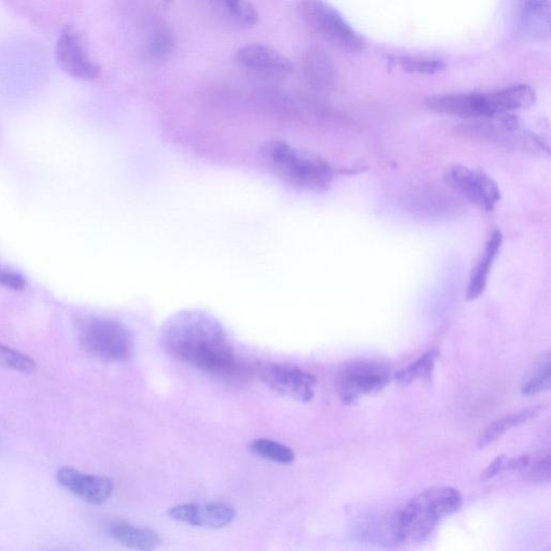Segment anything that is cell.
I'll return each instance as SVG.
<instances>
[{"mask_svg":"<svg viewBox=\"0 0 551 551\" xmlns=\"http://www.w3.org/2000/svg\"><path fill=\"white\" fill-rule=\"evenodd\" d=\"M505 461L506 457L504 455H501L498 458L494 459L484 473L485 478L490 479L502 472Z\"/></svg>","mask_w":551,"mask_h":551,"instance_id":"cell-30","label":"cell"},{"mask_svg":"<svg viewBox=\"0 0 551 551\" xmlns=\"http://www.w3.org/2000/svg\"><path fill=\"white\" fill-rule=\"evenodd\" d=\"M519 32L531 39L545 40L550 34V0H519Z\"/></svg>","mask_w":551,"mask_h":551,"instance_id":"cell-15","label":"cell"},{"mask_svg":"<svg viewBox=\"0 0 551 551\" xmlns=\"http://www.w3.org/2000/svg\"><path fill=\"white\" fill-rule=\"evenodd\" d=\"M461 493L451 487H433L407 502L392 517L390 531L395 543L416 544L429 538L440 522L462 506Z\"/></svg>","mask_w":551,"mask_h":551,"instance_id":"cell-2","label":"cell"},{"mask_svg":"<svg viewBox=\"0 0 551 551\" xmlns=\"http://www.w3.org/2000/svg\"><path fill=\"white\" fill-rule=\"evenodd\" d=\"M443 179L448 188L487 213L501 201L498 183L479 169L451 164L445 169Z\"/></svg>","mask_w":551,"mask_h":551,"instance_id":"cell-8","label":"cell"},{"mask_svg":"<svg viewBox=\"0 0 551 551\" xmlns=\"http://www.w3.org/2000/svg\"><path fill=\"white\" fill-rule=\"evenodd\" d=\"M250 450L254 455L276 463L290 464L295 460L294 451L290 447L272 440L253 441Z\"/></svg>","mask_w":551,"mask_h":551,"instance_id":"cell-23","label":"cell"},{"mask_svg":"<svg viewBox=\"0 0 551 551\" xmlns=\"http://www.w3.org/2000/svg\"><path fill=\"white\" fill-rule=\"evenodd\" d=\"M544 408V406L539 405L522 409V411L494 421L479 435L477 442L478 448L483 449L491 443L496 442L507 431L525 425L528 421L538 417L544 411Z\"/></svg>","mask_w":551,"mask_h":551,"instance_id":"cell-20","label":"cell"},{"mask_svg":"<svg viewBox=\"0 0 551 551\" xmlns=\"http://www.w3.org/2000/svg\"><path fill=\"white\" fill-rule=\"evenodd\" d=\"M0 361L10 369L23 374H32L36 371V363L32 358L4 345H0Z\"/></svg>","mask_w":551,"mask_h":551,"instance_id":"cell-25","label":"cell"},{"mask_svg":"<svg viewBox=\"0 0 551 551\" xmlns=\"http://www.w3.org/2000/svg\"><path fill=\"white\" fill-rule=\"evenodd\" d=\"M0 286L12 290H23L25 287V280L20 275L4 271L0 268Z\"/></svg>","mask_w":551,"mask_h":551,"instance_id":"cell-28","label":"cell"},{"mask_svg":"<svg viewBox=\"0 0 551 551\" xmlns=\"http://www.w3.org/2000/svg\"><path fill=\"white\" fill-rule=\"evenodd\" d=\"M503 236L500 231H494L491 235L486 248L473 268L468 291H466V299L474 301L482 295L486 289L488 276L494 260L498 257L501 249Z\"/></svg>","mask_w":551,"mask_h":551,"instance_id":"cell-18","label":"cell"},{"mask_svg":"<svg viewBox=\"0 0 551 551\" xmlns=\"http://www.w3.org/2000/svg\"><path fill=\"white\" fill-rule=\"evenodd\" d=\"M172 519L193 527L217 530L232 524L234 507L225 503L181 504L168 513Z\"/></svg>","mask_w":551,"mask_h":551,"instance_id":"cell-14","label":"cell"},{"mask_svg":"<svg viewBox=\"0 0 551 551\" xmlns=\"http://www.w3.org/2000/svg\"><path fill=\"white\" fill-rule=\"evenodd\" d=\"M397 63L405 72L419 75L441 73L446 67L442 60L419 58V56H402Z\"/></svg>","mask_w":551,"mask_h":551,"instance_id":"cell-24","label":"cell"},{"mask_svg":"<svg viewBox=\"0 0 551 551\" xmlns=\"http://www.w3.org/2000/svg\"><path fill=\"white\" fill-rule=\"evenodd\" d=\"M81 346L91 356L109 362L129 361L134 356V335L123 322L106 318L90 317L79 326Z\"/></svg>","mask_w":551,"mask_h":551,"instance_id":"cell-5","label":"cell"},{"mask_svg":"<svg viewBox=\"0 0 551 551\" xmlns=\"http://www.w3.org/2000/svg\"><path fill=\"white\" fill-rule=\"evenodd\" d=\"M535 98L534 90L527 84H514L491 92L431 96L427 106L442 115L476 120L527 109L535 103Z\"/></svg>","mask_w":551,"mask_h":551,"instance_id":"cell-4","label":"cell"},{"mask_svg":"<svg viewBox=\"0 0 551 551\" xmlns=\"http://www.w3.org/2000/svg\"><path fill=\"white\" fill-rule=\"evenodd\" d=\"M172 48V38L167 33L160 32L155 36L151 42L150 53L157 56V58H162L166 55Z\"/></svg>","mask_w":551,"mask_h":551,"instance_id":"cell-27","label":"cell"},{"mask_svg":"<svg viewBox=\"0 0 551 551\" xmlns=\"http://www.w3.org/2000/svg\"><path fill=\"white\" fill-rule=\"evenodd\" d=\"M253 373L277 393L295 401L307 403L315 395L316 377L300 367L275 362L258 363Z\"/></svg>","mask_w":551,"mask_h":551,"instance_id":"cell-9","label":"cell"},{"mask_svg":"<svg viewBox=\"0 0 551 551\" xmlns=\"http://www.w3.org/2000/svg\"><path fill=\"white\" fill-rule=\"evenodd\" d=\"M234 59L250 72L265 76H289L294 70L293 64L284 54L262 44H249L240 47L235 52Z\"/></svg>","mask_w":551,"mask_h":551,"instance_id":"cell-13","label":"cell"},{"mask_svg":"<svg viewBox=\"0 0 551 551\" xmlns=\"http://www.w3.org/2000/svg\"><path fill=\"white\" fill-rule=\"evenodd\" d=\"M223 21L236 27H252L260 20L259 13L248 0H204Z\"/></svg>","mask_w":551,"mask_h":551,"instance_id":"cell-19","label":"cell"},{"mask_svg":"<svg viewBox=\"0 0 551 551\" xmlns=\"http://www.w3.org/2000/svg\"><path fill=\"white\" fill-rule=\"evenodd\" d=\"M299 9L305 23L333 46L347 53L364 49L363 38L352 30L341 14L322 0H303Z\"/></svg>","mask_w":551,"mask_h":551,"instance_id":"cell-7","label":"cell"},{"mask_svg":"<svg viewBox=\"0 0 551 551\" xmlns=\"http://www.w3.org/2000/svg\"><path fill=\"white\" fill-rule=\"evenodd\" d=\"M530 462L529 456H521L507 462L505 461L503 471L525 470Z\"/></svg>","mask_w":551,"mask_h":551,"instance_id":"cell-29","label":"cell"},{"mask_svg":"<svg viewBox=\"0 0 551 551\" xmlns=\"http://www.w3.org/2000/svg\"><path fill=\"white\" fill-rule=\"evenodd\" d=\"M439 358V351L432 349L415 360L397 375V380L403 386L414 383L419 379L429 378L434 370L436 359Z\"/></svg>","mask_w":551,"mask_h":551,"instance_id":"cell-21","label":"cell"},{"mask_svg":"<svg viewBox=\"0 0 551 551\" xmlns=\"http://www.w3.org/2000/svg\"><path fill=\"white\" fill-rule=\"evenodd\" d=\"M260 160L282 182L302 190H326L334 176L330 163L319 155L295 148L280 139L267 141L262 146Z\"/></svg>","mask_w":551,"mask_h":551,"instance_id":"cell-3","label":"cell"},{"mask_svg":"<svg viewBox=\"0 0 551 551\" xmlns=\"http://www.w3.org/2000/svg\"><path fill=\"white\" fill-rule=\"evenodd\" d=\"M161 343L169 356L209 375L239 381L253 372L236 357L220 321L204 310H182L167 319Z\"/></svg>","mask_w":551,"mask_h":551,"instance_id":"cell-1","label":"cell"},{"mask_svg":"<svg viewBox=\"0 0 551 551\" xmlns=\"http://www.w3.org/2000/svg\"><path fill=\"white\" fill-rule=\"evenodd\" d=\"M526 479L531 483H549L551 476L550 454L540 457L532 465L527 466Z\"/></svg>","mask_w":551,"mask_h":551,"instance_id":"cell-26","label":"cell"},{"mask_svg":"<svg viewBox=\"0 0 551 551\" xmlns=\"http://www.w3.org/2000/svg\"><path fill=\"white\" fill-rule=\"evenodd\" d=\"M472 121L465 126L464 134L533 154L544 155L549 152L547 141L535 133L522 130L518 118L512 112Z\"/></svg>","mask_w":551,"mask_h":551,"instance_id":"cell-6","label":"cell"},{"mask_svg":"<svg viewBox=\"0 0 551 551\" xmlns=\"http://www.w3.org/2000/svg\"><path fill=\"white\" fill-rule=\"evenodd\" d=\"M56 479L68 492L92 505L106 503L115 490L110 478L83 473L68 466L59 470Z\"/></svg>","mask_w":551,"mask_h":551,"instance_id":"cell-12","label":"cell"},{"mask_svg":"<svg viewBox=\"0 0 551 551\" xmlns=\"http://www.w3.org/2000/svg\"><path fill=\"white\" fill-rule=\"evenodd\" d=\"M55 59L64 72L76 79L94 80L101 66L90 55L86 40L72 24L63 27L55 47Z\"/></svg>","mask_w":551,"mask_h":551,"instance_id":"cell-11","label":"cell"},{"mask_svg":"<svg viewBox=\"0 0 551 551\" xmlns=\"http://www.w3.org/2000/svg\"><path fill=\"white\" fill-rule=\"evenodd\" d=\"M302 72L309 86L317 91H330L336 86V68L329 54L320 48H313L305 53Z\"/></svg>","mask_w":551,"mask_h":551,"instance_id":"cell-16","label":"cell"},{"mask_svg":"<svg viewBox=\"0 0 551 551\" xmlns=\"http://www.w3.org/2000/svg\"><path fill=\"white\" fill-rule=\"evenodd\" d=\"M106 530L113 540L127 548L153 550L162 544L159 533L150 529L137 528L123 520L110 521Z\"/></svg>","mask_w":551,"mask_h":551,"instance_id":"cell-17","label":"cell"},{"mask_svg":"<svg viewBox=\"0 0 551 551\" xmlns=\"http://www.w3.org/2000/svg\"><path fill=\"white\" fill-rule=\"evenodd\" d=\"M389 383L390 372L387 366L363 361L346 366L338 375L337 391L345 404H351L365 395L383 390Z\"/></svg>","mask_w":551,"mask_h":551,"instance_id":"cell-10","label":"cell"},{"mask_svg":"<svg viewBox=\"0 0 551 551\" xmlns=\"http://www.w3.org/2000/svg\"><path fill=\"white\" fill-rule=\"evenodd\" d=\"M549 352L536 364L534 371L524 381L521 386V394L525 397H533L550 389L551 384V367H550Z\"/></svg>","mask_w":551,"mask_h":551,"instance_id":"cell-22","label":"cell"}]
</instances>
